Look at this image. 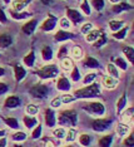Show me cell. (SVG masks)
<instances>
[{
	"label": "cell",
	"mask_w": 134,
	"mask_h": 147,
	"mask_svg": "<svg viewBox=\"0 0 134 147\" xmlns=\"http://www.w3.org/2000/svg\"><path fill=\"white\" fill-rule=\"evenodd\" d=\"M20 106H21V101H20V98L18 96H14V94L6 97V99L4 102V107H5V108H10V109L18 108V107H20Z\"/></svg>",
	"instance_id": "obj_10"
},
{
	"label": "cell",
	"mask_w": 134,
	"mask_h": 147,
	"mask_svg": "<svg viewBox=\"0 0 134 147\" xmlns=\"http://www.w3.org/2000/svg\"><path fill=\"white\" fill-rule=\"evenodd\" d=\"M109 1L112 3V4H118V3H120L122 0H109Z\"/></svg>",
	"instance_id": "obj_60"
},
{
	"label": "cell",
	"mask_w": 134,
	"mask_h": 147,
	"mask_svg": "<svg viewBox=\"0 0 134 147\" xmlns=\"http://www.w3.org/2000/svg\"><path fill=\"white\" fill-rule=\"evenodd\" d=\"M50 106L53 107V108H59L60 106H62V101H60V97H56L54 98L52 102H50Z\"/></svg>",
	"instance_id": "obj_52"
},
{
	"label": "cell",
	"mask_w": 134,
	"mask_h": 147,
	"mask_svg": "<svg viewBox=\"0 0 134 147\" xmlns=\"http://www.w3.org/2000/svg\"><path fill=\"white\" fill-rule=\"evenodd\" d=\"M79 1H80V0H79Z\"/></svg>",
	"instance_id": "obj_62"
},
{
	"label": "cell",
	"mask_w": 134,
	"mask_h": 147,
	"mask_svg": "<svg viewBox=\"0 0 134 147\" xmlns=\"http://www.w3.org/2000/svg\"><path fill=\"white\" fill-rule=\"evenodd\" d=\"M115 131L120 137L127 136L129 133V126L125 125V123H118L117 127H115Z\"/></svg>",
	"instance_id": "obj_27"
},
{
	"label": "cell",
	"mask_w": 134,
	"mask_h": 147,
	"mask_svg": "<svg viewBox=\"0 0 134 147\" xmlns=\"http://www.w3.org/2000/svg\"><path fill=\"white\" fill-rule=\"evenodd\" d=\"M74 34L73 33H70L68 30H63V29H60V30H58L55 33V35H54V39H55V42H66V40H69V39H73L74 38Z\"/></svg>",
	"instance_id": "obj_11"
},
{
	"label": "cell",
	"mask_w": 134,
	"mask_h": 147,
	"mask_svg": "<svg viewBox=\"0 0 134 147\" xmlns=\"http://www.w3.org/2000/svg\"><path fill=\"white\" fill-rule=\"evenodd\" d=\"M72 57L75 61H80L83 58V49L79 45H75L72 48Z\"/></svg>",
	"instance_id": "obj_35"
},
{
	"label": "cell",
	"mask_w": 134,
	"mask_h": 147,
	"mask_svg": "<svg viewBox=\"0 0 134 147\" xmlns=\"http://www.w3.org/2000/svg\"><path fill=\"white\" fill-rule=\"evenodd\" d=\"M127 34H128V28L124 26V28H120L119 30L117 32H113V38L117 39V40H123V39H125Z\"/></svg>",
	"instance_id": "obj_25"
},
{
	"label": "cell",
	"mask_w": 134,
	"mask_h": 147,
	"mask_svg": "<svg viewBox=\"0 0 134 147\" xmlns=\"http://www.w3.org/2000/svg\"><path fill=\"white\" fill-rule=\"evenodd\" d=\"M25 112H26V115L36 116L39 112V108H38V106H35V105H28L25 108Z\"/></svg>",
	"instance_id": "obj_45"
},
{
	"label": "cell",
	"mask_w": 134,
	"mask_h": 147,
	"mask_svg": "<svg viewBox=\"0 0 134 147\" xmlns=\"http://www.w3.org/2000/svg\"><path fill=\"white\" fill-rule=\"evenodd\" d=\"M60 67H62L64 71H72L73 67H74V63L69 58H63L62 61H60Z\"/></svg>",
	"instance_id": "obj_31"
},
{
	"label": "cell",
	"mask_w": 134,
	"mask_h": 147,
	"mask_svg": "<svg viewBox=\"0 0 134 147\" xmlns=\"http://www.w3.org/2000/svg\"><path fill=\"white\" fill-rule=\"evenodd\" d=\"M125 106H127V96L123 94V96L118 99V102H117V113H118V115H120V113L124 111Z\"/></svg>",
	"instance_id": "obj_29"
},
{
	"label": "cell",
	"mask_w": 134,
	"mask_h": 147,
	"mask_svg": "<svg viewBox=\"0 0 134 147\" xmlns=\"http://www.w3.org/2000/svg\"><path fill=\"white\" fill-rule=\"evenodd\" d=\"M48 87L45 84H42V83H38V84H34L30 88V96L35 99H43L48 96Z\"/></svg>",
	"instance_id": "obj_5"
},
{
	"label": "cell",
	"mask_w": 134,
	"mask_h": 147,
	"mask_svg": "<svg viewBox=\"0 0 134 147\" xmlns=\"http://www.w3.org/2000/svg\"><path fill=\"white\" fill-rule=\"evenodd\" d=\"M30 0H14L11 4V10L15 11H23L26 8V5L29 4Z\"/></svg>",
	"instance_id": "obj_19"
},
{
	"label": "cell",
	"mask_w": 134,
	"mask_h": 147,
	"mask_svg": "<svg viewBox=\"0 0 134 147\" xmlns=\"http://www.w3.org/2000/svg\"><path fill=\"white\" fill-rule=\"evenodd\" d=\"M75 137H76V129L75 128H69L68 131H66V133H65V141L68 142V143H72L73 141H75Z\"/></svg>",
	"instance_id": "obj_36"
},
{
	"label": "cell",
	"mask_w": 134,
	"mask_h": 147,
	"mask_svg": "<svg viewBox=\"0 0 134 147\" xmlns=\"http://www.w3.org/2000/svg\"><path fill=\"white\" fill-rule=\"evenodd\" d=\"M44 117H45V125L53 128L56 125V118H55V112L52 108H46L44 112Z\"/></svg>",
	"instance_id": "obj_12"
},
{
	"label": "cell",
	"mask_w": 134,
	"mask_h": 147,
	"mask_svg": "<svg viewBox=\"0 0 134 147\" xmlns=\"http://www.w3.org/2000/svg\"><path fill=\"white\" fill-rule=\"evenodd\" d=\"M0 55H1V54H0Z\"/></svg>",
	"instance_id": "obj_63"
},
{
	"label": "cell",
	"mask_w": 134,
	"mask_h": 147,
	"mask_svg": "<svg viewBox=\"0 0 134 147\" xmlns=\"http://www.w3.org/2000/svg\"><path fill=\"white\" fill-rule=\"evenodd\" d=\"M95 78H96V74L95 73H88L85 77H84V79H83V83L86 86V84H90V83H93L95 81Z\"/></svg>",
	"instance_id": "obj_48"
},
{
	"label": "cell",
	"mask_w": 134,
	"mask_h": 147,
	"mask_svg": "<svg viewBox=\"0 0 134 147\" xmlns=\"http://www.w3.org/2000/svg\"><path fill=\"white\" fill-rule=\"evenodd\" d=\"M8 91H9V86L6 84V83H4V82H0V96L5 94Z\"/></svg>",
	"instance_id": "obj_54"
},
{
	"label": "cell",
	"mask_w": 134,
	"mask_h": 147,
	"mask_svg": "<svg viewBox=\"0 0 134 147\" xmlns=\"http://www.w3.org/2000/svg\"><path fill=\"white\" fill-rule=\"evenodd\" d=\"M14 76H15V81L20 82L26 77V69L20 64H15L14 65Z\"/></svg>",
	"instance_id": "obj_17"
},
{
	"label": "cell",
	"mask_w": 134,
	"mask_h": 147,
	"mask_svg": "<svg viewBox=\"0 0 134 147\" xmlns=\"http://www.w3.org/2000/svg\"><path fill=\"white\" fill-rule=\"evenodd\" d=\"M0 23L1 24H8V16H6L5 11L0 8Z\"/></svg>",
	"instance_id": "obj_53"
},
{
	"label": "cell",
	"mask_w": 134,
	"mask_h": 147,
	"mask_svg": "<svg viewBox=\"0 0 134 147\" xmlns=\"http://www.w3.org/2000/svg\"><path fill=\"white\" fill-rule=\"evenodd\" d=\"M102 83L105 88L108 89H113L118 86V79L114 78V77H110V76H104L102 78Z\"/></svg>",
	"instance_id": "obj_16"
},
{
	"label": "cell",
	"mask_w": 134,
	"mask_h": 147,
	"mask_svg": "<svg viewBox=\"0 0 134 147\" xmlns=\"http://www.w3.org/2000/svg\"><path fill=\"white\" fill-rule=\"evenodd\" d=\"M75 97L72 96V94H66V93H64L62 97H60V101H62V103H72L75 101Z\"/></svg>",
	"instance_id": "obj_49"
},
{
	"label": "cell",
	"mask_w": 134,
	"mask_h": 147,
	"mask_svg": "<svg viewBox=\"0 0 134 147\" xmlns=\"http://www.w3.org/2000/svg\"><path fill=\"white\" fill-rule=\"evenodd\" d=\"M9 14L10 16L13 18V20H25V19H28L30 14L29 13H25V11H15V10H9Z\"/></svg>",
	"instance_id": "obj_20"
},
{
	"label": "cell",
	"mask_w": 134,
	"mask_h": 147,
	"mask_svg": "<svg viewBox=\"0 0 134 147\" xmlns=\"http://www.w3.org/2000/svg\"><path fill=\"white\" fill-rule=\"evenodd\" d=\"M59 25H60V28H62L63 30H68V29L72 28V23H70V20L68 18L59 19Z\"/></svg>",
	"instance_id": "obj_44"
},
{
	"label": "cell",
	"mask_w": 134,
	"mask_h": 147,
	"mask_svg": "<svg viewBox=\"0 0 134 147\" xmlns=\"http://www.w3.org/2000/svg\"><path fill=\"white\" fill-rule=\"evenodd\" d=\"M66 16H68L70 23H73V25H78V24H80V23H83V20H84L82 13H80L79 10H76V9H72V8L66 9Z\"/></svg>",
	"instance_id": "obj_7"
},
{
	"label": "cell",
	"mask_w": 134,
	"mask_h": 147,
	"mask_svg": "<svg viewBox=\"0 0 134 147\" xmlns=\"http://www.w3.org/2000/svg\"><path fill=\"white\" fill-rule=\"evenodd\" d=\"M65 133H66V131L64 129V127H58V128H55L54 131H53V135H54V137H56L58 140H63V138H64Z\"/></svg>",
	"instance_id": "obj_43"
},
{
	"label": "cell",
	"mask_w": 134,
	"mask_h": 147,
	"mask_svg": "<svg viewBox=\"0 0 134 147\" xmlns=\"http://www.w3.org/2000/svg\"><path fill=\"white\" fill-rule=\"evenodd\" d=\"M6 145H8V140L4 137H0V147H5Z\"/></svg>",
	"instance_id": "obj_56"
},
{
	"label": "cell",
	"mask_w": 134,
	"mask_h": 147,
	"mask_svg": "<svg viewBox=\"0 0 134 147\" xmlns=\"http://www.w3.org/2000/svg\"><path fill=\"white\" fill-rule=\"evenodd\" d=\"M133 9V5L128 4L127 1H120L118 4H114L112 8V11L114 14H119V13H123V11H128V10H132Z\"/></svg>",
	"instance_id": "obj_14"
},
{
	"label": "cell",
	"mask_w": 134,
	"mask_h": 147,
	"mask_svg": "<svg viewBox=\"0 0 134 147\" xmlns=\"http://www.w3.org/2000/svg\"><path fill=\"white\" fill-rule=\"evenodd\" d=\"M6 135V131L5 129H0V137H4Z\"/></svg>",
	"instance_id": "obj_59"
},
{
	"label": "cell",
	"mask_w": 134,
	"mask_h": 147,
	"mask_svg": "<svg viewBox=\"0 0 134 147\" xmlns=\"http://www.w3.org/2000/svg\"><path fill=\"white\" fill-rule=\"evenodd\" d=\"M90 143H92V137H90L89 135H86V133H82V135L79 136V145L89 146Z\"/></svg>",
	"instance_id": "obj_40"
},
{
	"label": "cell",
	"mask_w": 134,
	"mask_h": 147,
	"mask_svg": "<svg viewBox=\"0 0 134 147\" xmlns=\"http://www.w3.org/2000/svg\"><path fill=\"white\" fill-rule=\"evenodd\" d=\"M42 132H43V125L38 122V125H36L34 128H33L31 137H33L34 140H38V138H40V136H42Z\"/></svg>",
	"instance_id": "obj_38"
},
{
	"label": "cell",
	"mask_w": 134,
	"mask_h": 147,
	"mask_svg": "<svg viewBox=\"0 0 134 147\" xmlns=\"http://www.w3.org/2000/svg\"><path fill=\"white\" fill-rule=\"evenodd\" d=\"M4 123L8 127H10V128H13V129H19V127H20L18 119H16L15 117H5Z\"/></svg>",
	"instance_id": "obj_26"
},
{
	"label": "cell",
	"mask_w": 134,
	"mask_h": 147,
	"mask_svg": "<svg viewBox=\"0 0 134 147\" xmlns=\"http://www.w3.org/2000/svg\"><path fill=\"white\" fill-rule=\"evenodd\" d=\"M5 69L4 68H1V67H0V77H3V76H5Z\"/></svg>",
	"instance_id": "obj_58"
},
{
	"label": "cell",
	"mask_w": 134,
	"mask_h": 147,
	"mask_svg": "<svg viewBox=\"0 0 134 147\" xmlns=\"http://www.w3.org/2000/svg\"><path fill=\"white\" fill-rule=\"evenodd\" d=\"M58 19L55 18L54 15H50L48 19H45V22L42 24V26H40V29H42V32H45V33H49L52 30H54L55 26H56V22Z\"/></svg>",
	"instance_id": "obj_8"
},
{
	"label": "cell",
	"mask_w": 134,
	"mask_h": 147,
	"mask_svg": "<svg viewBox=\"0 0 134 147\" xmlns=\"http://www.w3.org/2000/svg\"><path fill=\"white\" fill-rule=\"evenodd\" d=\"M23 123H24L28 129H33L36 125H38V119L35 118V116L26 115V116L23 117Z\"/></svg>",
	"instance_id": "obj_18"
},
{
	"label": "cell",
	"mask_w": 134,
	"mask_h": 147,
	"mask_svg": "<svg viewBox=\"0 0 134 147\" xmlns=\"http://www.w3.org/2000/svg\"><path fill=\"white\" fill-rule=\"evenodd\" d=\"M35 73L36 76H39L40 79H52V78H55L59 74V68L55 64H49L40 68Z\"/></svg>",
	"instance_id": "obj_3"
},
{
	"label": "cell",
	"mask_w": 134,
	"mask_h": 147,
	"mask_svg": "<svg viewBox=\"0 0 134 147\" xmlns=\"http://www.w3.org/2000/svg\"><path fill=\"white\" fill-rule=\"evenodd\" d=\"M123 145H124V146H133L134 145V135H133V133H130V135L127 137L124 141H123Z\"/></svg>",
	"instance_id": "obj_51"
},
{
	"label": "cell",
	"mask_w": 134,
	"mask_h": 147,
	"mask_svg": "<svg viewBox=\"0 0 134 147\" xmlns=\"http://www.w3.org/2000/svg\"><path fill=\"white\" fill-rule=\"evenodd\" d=\"M80 9H82L85 15L89 16L90 14H92V9H90V4H89L88 0H83L82 4H80Z\"/></svg>",
	"instance_id": "obj_42"
},
{
	"label": "cell",
	"mask_w": 134,
	"mask_h": 147,
	"mask_svg": "<svg viewBox=\"0 0 134 147\" xmlns=\"http://www.w3.org/2000/svg\"><path fill=\"white\" fill-rule=\"evenodd\" d=\"M11 140L15 142H24L26 140V133L24 131H16L11 135Z\"/></svg>",
	"instance_id": "obj_32"
},
{
	"label": "cell",
	"mask_w": 134,
	"mask_h": 147,
	"mask_svg": "<svg viewBox=\"0 0 134 147\" xmlns=\"http://www.w3.org/2000/svg\"><path fill=\"white\" fill-rule=\"evenodd\" d=\"M113 136L112 135H107V136H103L102 138H99V142H98V145L99 146H104V147H108L110 146L113 143Z\"/></svg>",
	"instance_id": "obj_33"
},
{
	"label": "cell",
	"mask_w": 134,
	"mask_h": 147,
	"mask_svg": "<svg viewBox=\"0 0 134 147\" xmlns=\"http://www.w3.org/2000/svg\"><path fill=\"white\" fill-rule=\"evenodd\" d=\"M66 53H68V48H66L65 45L60 47V48H59V53H58V58L62 59L64 55H66Z\"/></svg>",
	"instance_id": "obj_55"
},
{
	"label": "cell",
	"mask_w": 134,
	"mask_h": 147,
	"mask_svg": "<svg viewBox=\"0 0 134 147\" xmlns=\"http://www.w3.org/2000/svg\"><path fill=\"white\" fill-rule=\"evenodd\" d=\"M100 94V89L98 83H90V84H86L84 88H79L74 91V97L75 98H93V97H96Z\"/></svg>",
	"instance_id": "obj_1"
},
{
	"label": "cell",
	"mask_w": 134,
	"mask_h": 147,
	"mask_svg": "<svg viewBox=\"0 0 134 147\" xmlns=\"http://www.w3.org/2000/svg\"><path fill=\"white\" fill-rule=\"evenodd\" d=\"M123 53L125 54L127 59H128V62H130V63L134 62V51H133L132 47L124 45V47H123Z\"/></svg>",
	"instance_id": "obj_34"
},
{
	"label": "cell",
	"mask_w": 134,
	"mask_h": 147,
	"mask_svg": "<svg viewBox=\"0 0 134 147\" xmlns=\"http://www.w3.org/2000/svg\"><path fill=\"white\" fill-rule=\"evenodd\" d=\"M36 25H38V19H30V20H28L25 24H23L21 32L24 33L25 35H31L33 33L35 32Z\"/></svg>",
	"instance_id": "obj_9"
},
{
	"label": "cell",
	"mask_w": 134,
	"mask_h": 147,
	"mask_svg": "<svg viewBox=\"0 0 134 147\" xmlns=\"http://www.w3.org/2000/svg\"><path fill=\"white\" fill-rule=\"evenodd\" d=\"M23 63H24L26 67H29V68H33V67H34V64H35V53H34V51H30L28 54L23 58Z\"/></svg>",
	"instance_id": "obj_21"
},
{
	"label": "cell",
	"mask_w": 134,
	"mask_h": 147,
	"mask_svg": "<svg viewBox=\"0 0 134 147\" xmlns=\"http://www.w3.org/2000/svg\"><path fill=\"white\" fill-rule=\"evenodd\" d=\"M107 72H108V74L110 77H114V78L118 79V77H119V72H118V69H117V67L114 64H112V63H109L108 65H107Z\"/></svg>",
	"instance_id": "obj_39"
},
{
	"label": "cell",
	"mask_w": 134,
	"mask_h": 147,
	"mask_svg": "<svg viewBox=\"0 0 134 147\" xmlns=\"http://www.w3.org/2000/svg\"><path fill=\"white\" fill-rule=\"evenodd\" d=\"M40 3H42V4H44V5H50V4H53V3H54V0H40Z\"/></svg>",
	"instance_id": "obj_57"
},
{
	"label": "cell",
	"mask_w": 134,
	"mask_h": 147,
	"mask_svg": "<svg viewBox=\"0 0 134 147\" xmlns=\"http://www.w3.org/2000/svg\"><path fill=\"white\" fill-rule=\"evenodd\" d=\"M133 111H134V109L130 107V108L125 109V111H123V115L120 113V115H122V121L125 122V123L132 122L133 121Z\"/></svg>",
	"instance_id": "obj_30"
},
{
	"label": "cell",
	"mask_w": 134,
	"mask_h": 147,
	"mask_svg": "<svg viewBox=\"0 0 134 147\" xmlns=\"http://www.w3.org/2000/svg\"><path fill=\"white\" fill-rule=\"evenodd\" d=\"M100 35V32L96 30V29H92L88 34H85V40L88 43H94L96 39H98V36Z\"/></svg>",
	"instance_id": "obj_28"
},
{
	"label": "cell",
	"mask_w": 134,
	"mask_h": 147,
	"mask_svg": "<svg viewBox=\"0 0 134 147\" xmlns=\"http://www.w3.org/2000/svg\"><path fill=\"white\" fill-rule=\"evenodd\" d=\"M92 5L96 11H102L105 6V1L104 0H92Z\"/></svg>",
	"instance_id": "obj_41"
},
{
	"label": "cell",
	"mask_w": 134,
	"mask_h": 147,
	"mask_svg": "<svg viewBox=\"0 0 134 147\" xmlns=\"http://www.w3.org/2000/svg\"><path fill=\"white\" fill-rule=\"evenodd\" d=\"M114 63H115V65H118L120 69H123V71H127V68H128L127 62L123 58H120V57H118V58L114 59Z\"/></svg>",
	"instance_id": "obj_47"
},
{
	"label": "cell",
	"mask_w": 134,
	"mask_h": 147,
	"mask_svg": "<svg viewBox=\"0 0 134 147\" xmlns=\"http://www.w3.org/2000/svg\"><path fill=\"white\" fill-rule=\"evenodd\" d=\"M70 87H72V84H70V81L66 77H60V78L56 81V89L60 92H68L70 89Z\"/></svg>",
	"instance_id": "obj_13"
},
{
	"label": "cell",
	"mask_w": 134,
	"mask_h": 147,
	"mask_svg": "<svg viewBox=\"0 0 134 147\" xmlns=\"http://www.w3.org/2000/svg\"><path fill=\"white\" fill-rule=\"evenodd\" d=\"M84 65L86 68H90V69H95V68H99L100 67L98 59L94 58V57H86L85 61H84Z\"/></svg>",
	"instance_id": "obj_23"
},
{
	"label": "cell",
	"mask_w": 134,
	"mask_h": 147,
	"mask_svg": "<svg viewBox=\"0 0 134 147\" xmlns=\"http://www.w3.org/2000/svg\"><path fill=\"white\" fill-rule=\"evenodd\" d=\"M58 122L62 126L68 125V126H75L78 123V113L74 109H64L59 113Z\"/></svg>",
	"instance_id": "obj_2"
},
{
	"label": "cell",
	"mask_w": 134,
	"mask_h": 147,
	"mask_svg": "<svg viewBox=\"0 0 134 147\" xmlns=\"http://www.w3.org/2000/svg\"><path fill=\"white\" fill-rule=\"evenodd\" d=\"M113 121L109 118H96L93 119L92 122V128L94 129L95 132H104L112 126Z\"/></svg>",
	"instance_id": "obj_6"
},
{
	"label": "cell",
	"mask_w": 134,
	"mask_h": 147,
	"mask_svg": "<svg viewBox=\"0 0 134 147\" xmlns=\"http://www.w3.org/2000/svg\"><path fill=\"white\" fill-rule=\"evenodd\" d=\"M92 29H93L92 23H84V24L80 26V32H82V34H88Z\"/></svg>",
	"instance_id": "obj_50"
},
{
	"label": "cell",
	"mask_w": 134,
	"mask_h": 147,
	"mask_svg": "<svg viewBox=\"0 0 134 147\" xmlns=\"http://www.w3.org/2000/svg\"><path fill=\"white\" fill-rule=\"evenodd\" d=\"M42 57L43 59H44L45 62H49L53 59V57H54V53H53V49L50 48L49 45H45L42 48Z\"/></svg>",
	"instance_id": "obj_22"
},
{
	"label": "cell",
	"mask_w": 134,
	"mask_h": 147,
	"mask_svg": "<svg viewBox=\"0 0 134 147\" xmlns=\"http://www.w3.org/2000/svg\"><path fill=\"white\" fill-rule=\"evenodd\" d=\"M13 42H14V39H13V36L10 34H8V33L0 34V48L1 49L9 48V47L13 44Z\"/></svg>",
	"instance_id": "obj_15"
},
{
	"label": "cell",
	"mask_w": 134,
	"mask_h": 147,
	"mask_svg": "<svg viewBox=\"0 0 134 147\" xmlns=\"http://www.w3.org/2000/svg\"><path fill=\"white\" fill-rule=\"evenodd\" d=\"M108 25H109V28H110L112 32H117V30H119L120 28H123V26L125 25V22L124 20H118V19H112Z\"/></svg>",
	"instance_id": "obj_24"
},
{
	"label": "cell",
	"mask_w": 134,
	"mask_h": 147,
	"mask_svg": "<svg viewBox=\"0 0 134 147\" xmlns=\"http://www.w3.org/2000/svg\"><path fill=\"white\" fill-rule=\"evenodd\" d=\"M107 44V35L104 34V33H100V35L98 36V39L93 43V45L95 47V48H102L103 45Z\"/></svg>",
	"instance_id": "obj_37"
},
{
	"label": "cell",
	"mask_w": 134,
	"mask_h": 147,
	"mask_svg": "<svg viewBox=\"0 0 134 147\" xmlns=\"http://www.w3.org/2000/svg\"><path fill=\"white\" fill-rule=\"evenodd\" d=\"M70 78H72L73 82H79L80 81V72H79V68L78 67H73L72 69V74H70Z\"/></svg>",
	"instance_id": "obj_46"
},
{
	"label": "cell",
	"mask_w": 134,
	"mask_h": 147,
	"mask_svg": "<svg viewBox=\"0 0 134 147\" xmlns=\"http://www.w3.org/2000/svg\"><path fill=\"white\" fill-rule=\"evenodd\" d=\"M84 111L93 116H104L105 115V106L100 102H89L83 106Z\"/></svg>",
	"instance_id": "obj_4"
},
{
	"label": "cell",
	"mask_w": 134,
	"mask_h": 147,
	"mask_svg": "<svg viewBox=\"0 0 134 147\" xmlns=\"http://www.w3.org/2000/svg\"><path fill=\"white\" fill-rule=\"evenodd\" d=\"M3 1H4L5 4H10V1H11V0H3Z\"/></svg>",
	"instance_id": "obj_61"
}]
</instances>
